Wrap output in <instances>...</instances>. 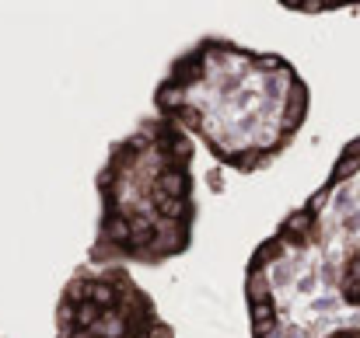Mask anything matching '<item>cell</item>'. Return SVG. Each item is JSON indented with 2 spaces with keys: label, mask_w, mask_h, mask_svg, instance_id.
Listing matches in <instances>:
<instances>
[{
  "label": "cell",
  "mask_w": 360,
  "mask_h": 338,
  "mask_svg": "<svg viewBox=\"0 0 360 338\" xmlns=\"http://www.w3.org/2000/svg\"><path fill=\"white\" fill-rule=\"evenodd\" d=\"M53 338H175L154 297L116 265H77L56 300Z\"/></svg>",
  "instance_id": "4"
},
{
  "label": "cell",
  "mask_w": 360,
  "mask_h": 338,
  "mask_svg": "<svg viewBox=\"0 0 360 338\" xmlns=\"http://www.w3.org/2000/svg\"><path fill=\"white\" fill-rule=\"evenodd\" d=\"M196 143L161 115H143L120 136L95 175L98 224L88 265L161 269L193 248Z\"/></svg>",
  "instance_id": "3"
},
{
  "label": "cell",
  "mask_w": 360,
  "mask_h": 338,
  "mask_svg": "<svg viewBox=\"0 0 360 338\" xmlns=\"http://www.w3.org/2000/svg\"><path fill=\"white\" fill-rule=\"evenodd\" d=\"M308 112L311 88L287 56L221 35L182 49L154 88V115L200 140L221 168L238 175L276 164L301 136Z\"/></svg>",
  "instance_id": "2"
},
{
  "label": "cell",
  "mask_w": 360,
  "mask_h": 338,
  "mask_svg": "<svg viewBox=\"0 0 360 338\" xmlns=\"http://www.w3.org/2000/svg\"><path fill=\"white\" fill-rule=\"evenodd\" d=\"M252 338H360V136L245 262Z\"/></svg>",
  "instance_id": "1"
}]
</instances>
